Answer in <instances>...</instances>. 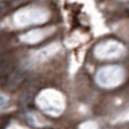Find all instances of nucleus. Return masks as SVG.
Wrapping results in <instances>:
<instances>
[{
    "label": "nucleus",
    "instance_id": "nucleus-1",
    "mask_svg": "<svg viewBox=\"0 0 129 129\" xmlns=\"http://www.w3.org/2000/svg\"><path fill=\"white\" fill-rule=\"evenodd\" d=\"M49 11L40 7H24L15 13L13 17L16 27H26L31 25L43 24L49 19Z\"/></svg>",
    "mask_w": 129,
    "mask_h": 129
},
{
    "label": "nucleus",
    "instance_id": "nucleus-2",
    "mask_svg": "<svg viewBox=\"0 0 129 129\" xmlns=\"http://www.w3.org/2000/svg\"><path fill=\"white\" fill-rule=\"evenodd\" d=\"M125 51L121 43L117 41H105L96 45L95 56L99 59H114L120 57Z\"/></svg>",
    "mask_w": 129,
    "mask_h": 129
},
{
    "label": "nucleus",
    "instance_id": "nucleus-3",
    "mask_svg": "<svg viewBox=\"0 0 129 129\" xmlns=\"http://www.w3.org/2000/svg\"><path fill=\"white\" fill-rule=\"evenodd\" d=\"M123 73L117 66H109L102 68L98 74V82L102 86H114L121 82Z\"/></svg>",
    "mask_w": 129,
    "mask_h": 129
},
{
    "label": "nucleus",
    "instance_id": "nucleus-4",
    "mask_svg": "<svg viewBox=\"0 0 129 129\" xmlns=\"http://www.w3.org/2000/svg\"><path fill=\"white\" fill-rule=\"evenodd\" d=\"M53 32V28H43V29H33V31H28L20 35V40L25 43H38L40 41L44 40L47 36Z\"/></svg>",
    "mask_w": 129,
    "mask_h": 129
},
{
    "label": "nucleus",
    "instance_id": "nucleus-5",
    "mask_svg": "<svg viewBox=\"0 0 129 129\" xmlns=\"http://www.w3.org/2000/svg\"><path fill=\"white\" fill-rule=\"evenodd\" d=\"M121 1H125V0H121Z\"/></svg>",
    "mask_w": 129,
    "mask_h": 129
}]
</instances>
